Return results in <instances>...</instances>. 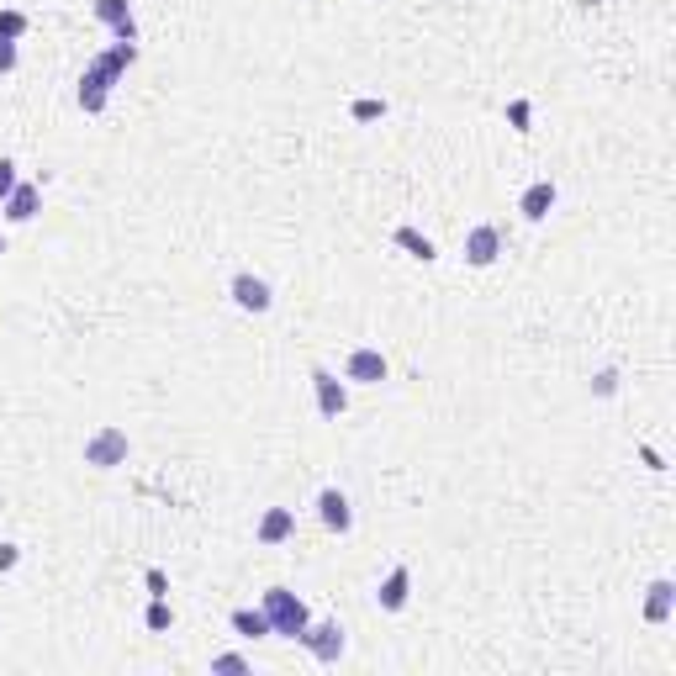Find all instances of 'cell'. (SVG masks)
Here are the masks:
<instances>
[{
  "label": "cell",
  "mask_w": 676,
  "mask_h": 676,
  "mask_svg": "<svg viewBox=\"0 0 676 676\" xmlns=\"http://www.w3.org/2000/svg\"><path fill=\"white\" fill-rule=\"evenodd\" d=\"M138 64V43H111L101 59H90L85 74H80V90H74V101H80L85 117H101L106 101H111V90L122 85V74Z\"/></svg>",
  "instance_id": "6da1fadb"
},
{
  "label": "cell",
  "mask_w": 676,
  "mask_h": 676,
  "mask_svg": "<svg viewBox=\"0 0 676 676\" xmlns=\"http://www.w3.org/2000/svg\"><path fill=\"white\" fill-rule=\"evenodd\" d=\"M259 608H265V618H270V634H280V640H302V629L312 624V608L291 587H270Z\"/></svg>",
  "instance_id": "7a4b0ae2"
},
{
  "label": "cell",
  "mask_w": 676,
  "mask_h": 676,
  "mask_svg": "<svg viewBox=\"0 0 676 676\" xmlns=\"http://www.w3.org/2000/svg\"><path fill=\"white\" fill-rule=\"evenodd\" d=\"M127 455H133V444H127V428H117V423H101L96 434L85 439L90 471H117V465H127Z\"/></svg>",
  "instance_id": "3957f363"
},
{
  "label": "cell",
  "mask_w": 676,
  "mask_h": 676,
  "mask_svg": "<svg viewBox=\"0 0 676 676\" xmlns=\"http://www.w3.org/2000/svg\"><path fill=\"white\" fill-rule=\"evenodd\" d=\"M302 645L312 661H323V666H333L338 655H344V624H338V618H312V624L302 629Z\"/></svg>",
  "instance_id": "277c9868"
},
{
  "label": "cell",
  "mask_w": 676,
  "mask_h": 676,
  "mask_svg": "<svg viewBox=\"0 0 676 676\" xmlns=\"http://www.w3.org/2000/svg\"><path fill=\"white\" fill-rule=\"evenodd\" d=\"M312 391H317V412H323L328 423H338L349 412V386L338 381L328 365H312Z\"/></svg>",
  "instance_id": "5b68a950"
},
{
  "label": "cell",
  "mask_w": 676,
  "mask_h": 676,
  "mask_svg": "<svg viewBox=\"0 0 676 676\" xmlns=\"http://www.w3.org/2000/svg\"><path fill=\"white\" fill-rule=\"evenodd\" d=\"M228 296H233V307H238V312H270V307H275L270 280H265V275H254V270H238V275H233V286H228Z\"/></svg>",
  "instance_id": "8992f818"
},
{
  "label": "cell",
  "mask_w": 676,
  "mask_h": 676,
  "mask_svg": "<svg viewBox=\"0 0 676 676\" xmlns=\"http://www.w3.org/2000/svg\"><path fill=\"white\" fill-rule=\"evenodd\" d=\"M502 259V233L492 228V222H476L471 233H465V265L471 270H492Z\"/></svg>",
  "instance_id": "52a82bcc"
},
{
  "label": "cell",
  "mask_w": 676,
  "mask_h": 676,
  "mask_svg": "<svg viewBox=\"0 0 676 676\" xmlns=\"http://www.w3.org/2000/svg\"><path fill=\"white\" fill-rule=\"evenodd\" d=\"M391 375V365H386V354L381 349H349V360H344V381H354V386H381Z\"/></svg>",
  "instance_id": "ba28073f"
},
{
  "label": "cell",
  "mask_w": 676,
  "mask_h": 676,
  "mask_svg": "<svg viewBox=\"0 0 676 676\" xmlns=\"http://www.w3.org/2000/svg\"><path fill=\"white\" fill-rule=\"evenodd\" d=\"M317 518H323L328 534H349L354 529V502L338 492V486H323V492H317Z\"/></svg>",
  "instance_id": "9c48e42d"
},
{
  "label": "cell",
  "mask_w": 676,
  "mask_h": 676,
  "mask_svg": "<svg viewBox=\"0 0 676 676\" xmlns=\"http://www.w3.org/2000/svg\"><path fill=\"white\" fill-rule=\"evenodd\" d=\"M96 22L117 32V43H138V22H133V0H96Z\"/></svg>",
  "instance_id": "30bf717a"
},
{
  "label": "cell",
  "mask_w": 676,
  "mask_h": 676,
  "mask_svg": "<svg viewBox=\"0 0 676 676\" xmlns=\"http://www.w3.org/2000/svg\"><path fill=\"white\" fill-rule=\"evenodd\" d=\"M407 597H412V571L407 566H391L386 581L375 587V603H381V613H402Z\"/></svg>",
  "instance_id": "8fae6325"
},
{
  "label": "cell",
  "mask_w": 676,
  "mask_h": 676,
  "mask_svg": "<svg viewBox=\"0 0 676 676\" xmlns=\"http://www.w3.org/2000/svg\"><path fill=\"white\" fill-rule=\"evenodd\" d=\"M0 212H6V222H32L37 212H43V185L22 180L6 201H0Z\"/></svg>",
  "instance_id": "7c38bea8"
},
{
  "label": "cell",
  "mask_w": 676,
  "mask_h": 676,
  "mask_svg": "<svg viewBox=\"0 0 676 676\" xmlns=\"http://www.w3.org/2000/svg\"><path fill=\"white\" fill-rule=\"evenodd\" d=\"M555 201H560V191H555V180H534L529 191L518 196V212H523V222H544L555 212Z\"/></svg>",
  "instance_id": "4fadbf2b"
},
{
  "label": "cell",
  "mask_w": 676,
  "mask_h": 676,
  "mask_svg": "<svg viewBox=\"0 0 676 676\" xmlns=\"http://www.w3.org/2000/svg\"><path fill=\"white\" fill-rule=\"evenodd\" d=\"M291 534H296V513H291V507H265V518H259L254 539H259V544H270V550H275V544H286Z\"/></svg>",
  "instance_id": "5bb4252c"
},
{
  "label": "cell",
  "mask_w": 676,
  "mask_h": 676,
  "mask_svg": "<svg viewBox=\"0 0 676 676\" xmlns=\"http://www.w3.org/2000/svg\"><path fill=\"white\" fill-rule=\"evenodd\" d=\"M671 613H676V581L661 576V581H650V592H645V624H666Z\"/></svg>",
  "instance_id": "9a60e30c"
},
{
  "label": "cell",
  "mask_w": 676,
  "mask_h": 676,
  "mask_svg": "<svg viewBox=\"0 0 676 676\" xmlns=\"http://www.w3.org/2000/svg\"><path fill=\"white\" fill-rule=\"evenodd\" d=\"M391 243H397V249H402L407 259H418V265H434V259H439L434 238H428V233H418V228H407V222H402L397 233H391Z\"/></svg>",
  "instance_id": "2e32d148"
},
{
  "label": "cell",
  "mask_w": 676,
  "mask_h": 676,
  "mask_svg": "<svg viewBox=\"0 0 676 676\" xmlns=\"http://www.w3.org/2000/svg\"><path fill=\"white\" fill-rule=\"evenodd\" d=\"M228 624H233L238 640H270V618H265V608H233Z\"/></svg>",
  "instance_id": "e0dca14e"
},
{
  "label": "cell",
  "mask_w": 676,
  "mask_h": 676,
  "mask_svg": "<svg viewBox=\"0 0 676 676\" xmlns=\"http://www.w3.org/2000/svg\"><path fill=\"white\" fill-rule=\"evenodd\" d=\"M143 624L154 629V634H169V629H175V608H169V597H148V613H143Z\"/></svg>",
  "instance_id": "ac0fdd59"
},
{
  "label": "cell",
  "mask_w": 676,
  "mask_h": 676,
  "mask_svg": "<svg viewBox=\"0 0 676 676\" xmlns=\"http://www.w3.org/2000/svg\"><path fill=\"white\" fill-rule=\"evenodd\" d=\"M386 111H391V106H386L381 96H360V101H354V106H349V122H360V127H370V122H381V117H386Z\"/></svg>",
  "instance_id": "d6986e66"
},
{
  "label": "cell",
  "mask_w": 676,
  "mask_h": 676,
  "mask_svg": "<svg viewBox=\"0 0 676 676\" xmlns=\"http://www.w3.org/2000/svg\"><path fill=\"white\" fill-rule=\"evenodd\" d=\"M27 32H32V16L27 11H11V6L0 11V37H6V43H22Z\"/></svg>",
  "instance_id": "ffe728a7"
},
{
  "label": "cell",
  "mask_w": 676,
  "mask_h": 676,
  "mask_svg": "<svg viewBox=\"0 0 676 676\" xmlns=\"http://www.w3.org/2000/svg\"><path fill=\"white\" fill-rule=\"evenodd\" d=\"M507 122H513V133H529V122H534V106L529 101H507Z\"/></svg>",
  "instance_id": "44dd1931"
},
{
  "label": "cell",
  "mask_w": 676,
  "mask_h": 676,
  "mask_svg": "<svg viewBox=\"0 0 676 676\" xmlns=\"http://www.w3.org/2000/svg\"><path fill=\"white\" fill-rule=\"evenodd\" d=\"M592 397H603V402L618 397V370H597L592 375Z\"/></svg>",
  "instance_id": "7402d4cb"
},
{
  "label": "cell",
  "mask_w": 676,
  "mask_h": 676,
  "mask_svg": "<svg viewBox=\"0 0 676 676\" xmlns=\"http://www.w3.org/2000/svg\"><path fill=\"white\" fill-rule=\"evenodd\" d=\"M16 185H22V175H16V159L0 154V201H6V196L16 191Z\"/></svg>",
  "instance_id": "603a6c76"
},
{
  "label": "cell",
  "mask_w": 676,
  "mask_h": 676,
  "mask_svg": "<svg viewBox=\"0 0 676 676\" xmlns=\"http://www.w3.org/2000/svg\"><path fill=\"white\" fill-rule=\"evenodd\" d=\"M143 587H148V597H169V576H164L159 566H148V571H143Z\"/></svg>",
  "instance_id": "cb8c5ba5"
},
{
  "label": "cell",
  "mask_w": 676,
  "mask_h": 676,
  "mask_svg": "<svg viewBox=\"0 0 676 676\" xmlns=\"http://www.w3.org/2000/svg\"><path fill=\"white\" fill-rule=\"evenodd\" d=\"M212 671H233V676H243V671H249V661H243V655H212Z\"/></svg>",
  "instance_id": "d4e9b609"
},
{
  "label": "cell",
  "mask_w": 676,
  "mask_h": 676,
  "mask_svg": "<svg viewBox=\"0 0 676 676\" xmlns=\"http://www.w3.org/2000/svg\"><path fill=\"white\" fill-rule=\"evenodd\" d=\"M16 59H22V53H16V43H6V37H0V74H11Z\"/></svg>",
  "instance_id": "484cf974"
},
{
  "label": "cell",
  "mask_w": 676,
  "mask_h": 676,
  "mask_svg": "<svg viewBox=\"0 0 676 676\" xmlns=\"http://www.w3.org/2000/svg\"><path fill=\"white\" fill-rule=\"evenodd\" d=\"M16 560H22V550H16V544H0V571H16Z\"/></svg>",
  "instance_id": "4316f807"
},
{
  "label": "cell",
  "mask_w": 676,
  "mask_h": 676,
  "mask_svg": "<svg viewBox=\"0 0 676 676\" xmlns=\"http://www.w3.org/2000/svg\"><path fill=\"white\" fill-rule=\"evenodd\" d=\"M640 460L650 465V471H666V460H661V449H655V444H645V449H640Z\"/></svg>",
  "instance_id": "83f0119b"
}]
</instances>
